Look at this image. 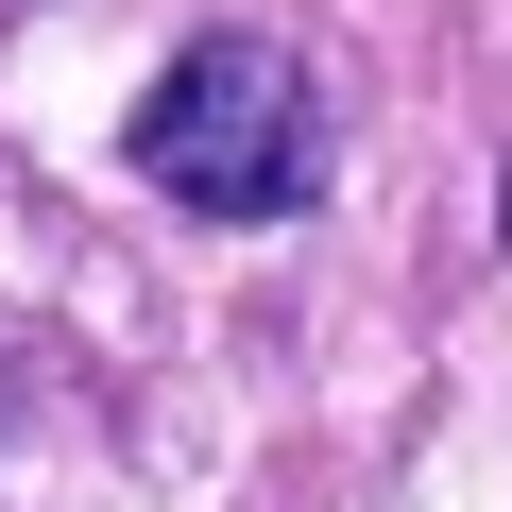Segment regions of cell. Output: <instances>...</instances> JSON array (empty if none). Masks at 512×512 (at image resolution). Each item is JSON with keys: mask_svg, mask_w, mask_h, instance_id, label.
<instances>
[{"mask_svg": "<svg viewBox=\"0 0 512 512\" xmlns=\"http://www.w3.org/2000/svg\"><path fill=\"white\" fill-rule=\"evenodd\" d=\"M137 171L188 205V222H291L325 188V86L308 52L274 35H188L137 103Z\"/></svg>", "mask_w": 512, "mask_h": 512, "instance_id": "cell-1", "label": "cell"}, {"mask_svg": "<svg viewBox=\"0 0 512 512\" xmlns=\"http://www.w3.org/2000/svg\"><path fill=\"white\" fill-rule=\"evenodd\" d=\"M495 239H512V188H495Z\"/></svg>", "mask_w": 512, "mask_h": 512, "instance_id": "cell-2", "label": "cell"}]
</instances>
